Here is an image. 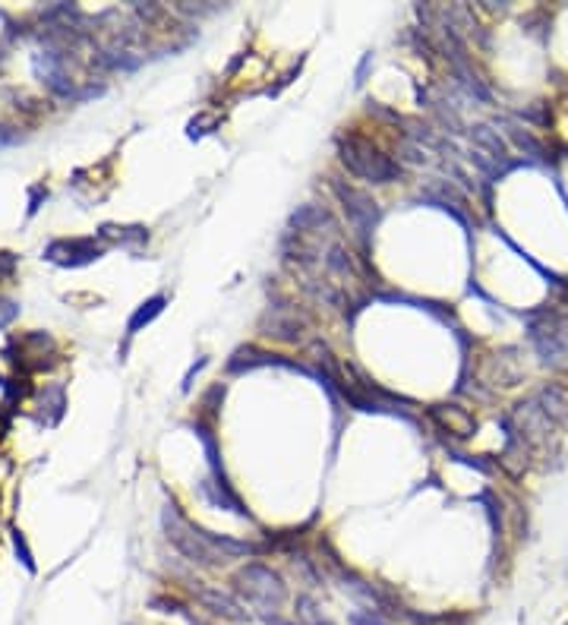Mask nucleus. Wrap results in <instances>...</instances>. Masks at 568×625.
<instances>
[{
	"label": "nucleus",
	"mask_w": 568,
	"mask_h": 625,
	"mask_svg": "<svg viewBox=\"0 0 568 625\" xmlns=\"http://www.w3.org/2000/svg\"><path fill=\"white\" fill-rule=\"evenodd\" d=\"M433 417H436L439 423H445V427H449V430H455V436H471V433H474V420H471V414L464 411V408L442 405V408L433 411Z\"/></svg>",
	"instance_id": "nucleus-7"
},
{
	"label": "nucleus",
	"mask_w": 568,
	"mask_h": 625,
	"mask_svg": "<svg viewBox=\"0 0 568 625\" xmlns=\"http://www.w3.org/2000/svg\"><path fill=\"white\" fill-rule=\"evenodd\" d=\"M234 588L262 619L281 613V607L288 603V584L275 569L262 566V562H247L243 569H237Z\"/></svg>",
	"instance_id": "nucleus-1"
},
{
	"label": "nucleus",
	"mask_w": 568,
	"mask_h": 625,
	"mask_svg": "<svg viewBox=\"0 0 568 625\" xmlns=\"http://www.w3.org/2000/svg\"><path fill=\"white\" fill-rule=\"evenodd\" d=\"M335 193H338V199L344 203V212H348V218L354 221V228L367 234L376 225V215H379L373 199L367 193L354 190V187H344V184H335Z\"/></svg>",
	"instance_id": "nucleus-4"
},
{
	"label": "nucleus",
	"mask_w": 568,
	"mask_h": 625,
	"mask_svg": "<svg viewBox=\"0 0 568 625\" xmlns=\"http://www.w3.org/2000/svg\"><path fill=\"white\" fill-rule=\"evenodd\" d=\"M531 338H534V345L540 351V357L546 360V364H562V360L568 357V338L565 332H559L556 326H534L531 329Z\"/></svg>",
	"instance_id": "nucleus-5"
},
{
	"label": "nucleus",
	"mask_w": 568,
	"mask_h": 625,
	"mask_svg": "<svg viewBox=\"0 0 568 625\" xmlns=\"http://www.w3.org/2000/svg\"><path fill=\"white\" fill-rule=\"evenodd\" d=\"M341 161L354 177L370 180V184H392L398 177V165L385 155L379 146H373L370 139H363L357 133L341 139Z\"/></svg>",
	"instance_id": "nucleus-2"
},
{
	"label": "nucleus",
	"mask_w": 568,
	"mask_h": 625,
	"mask_svg": "<svg viewBox=\"0 0 568 625\" xmlns=\"http://www.w3.org/2000/svg\"><path fill=\"white\" fill-rule=\"evenodd\" d=\"M471 139L480 146V149H486L483 155H493V161L499 165V161L509 155V146H505V139L499 136V130H493L490 124H477V127H471Z\"/></svg>",
	"instance_id": "nucleus-6"
},
{
	"label": "nucleus",
	"mask_w": 568,
	"mask_h": 625,
	"mask_svg": "<svg viewBox=\"0 0 568 625\" xmlns=\"http://www.w3.org/2000/svg\"><path fill=\"white\" fill-rule=\"evenodd\" d=\"M161 310H165V297H152V300H146V304H142L139 310H136V316L130 319V332H139L142 326H146V322H152Z\"/></svg>",
	"instance_id": "nucleus-9"
},
{
	"label": "nucleus",
	"mask_w": 568,
	"mask_h": 625,
	"mask_svg": "<svg viewBox=\"0 0 568 625\" xmlns=\"http://www.w3.org/2000/svg\"><path fill=\"white\" fill-rule=\"evenodd\" d=\"M509 133H512V139H515V143H518L521 149H527L531 155H540V152H543V146L537 143V139H534V136H527V133H521L518 127H512Z\"/></svg>",
	"instance_id": "nucleus-10"
},
{
	"label": "nucleus",
	"mask_w": 568,
	"mask_h": 625,
	"mask_svg": "<svg viewBox=\"0 0 568 625\" xmlns=\"http://www.w3.org/2000/svg\"><path fill=\"white\" fill-rule=\"evenodd\" d=\"M348 622H351V625H389V622H385L379 613H370V610L351 613V616H348Z\"/></svg>",
	"instance_id": "nucleus-11"
},
{
	"label": "nucleus",
	"mask_w": 568,
	"mask_h": 625,
	"mask_svg": "<svg viewBox=\"0 0 568 625\" xmlns=\"http://www.w3.org/2000/svg\"><path fill=\"white\" fill-rule=\"evenodd\" d=\"M196 600L202 603V610H209L215 619H225V622H250V613L243 610V603L234 600L231 594L218 591V588H202V584H196L193 588Z\"/></svg>",
	"instance_id": "nucleus-3"
},
{
	"label": "nucleus",
	"mask_w": 568,
	"mask_h": 625,
	"mask_svg": "<svg viewBox=\"0 0 568 625\" xmlns=\"http://www.w3.org/2000/svg\"><path fill=\"white\" fill-rule=\"evenodd\" d=\"M16 307L10 304V300H0V326H10V322L16 319Z\"/></svg>",
	"instance_id": "nucleus-12"
},
{
	"label": "nucleus",
	"mask_w": 568,
	"mask_h": 625,
	"mask_svg": "<svg viewBox=\"0 0 568 625\" xmlns=\"http://www.w3.org/2000/svg\"><path fill=\"white\" fill-rule=\"evenodd\" d=\"M294 616H297V625H332L329 616L319 610V603L310 597V594H300L297 603H294Z\"/></svg>",
	"instance_id": "nucleus-8"
}]
</instances>
